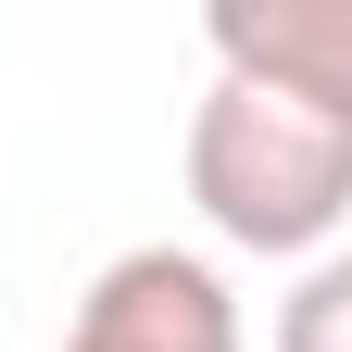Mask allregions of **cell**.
<instances>
[{
  "label": "cell",
  "mask_w": 352,
  "mask_h": 352,
  "mask_svg": "<svg viewBox=\"0 0 352 352\" xmlns=\"http://www.w3.org/2000/svg\"><path fill=\"white\" fill-rule=\"evenodd\" d=\"M189 201L227 252H327L352 214V126L214 76L189 113Z\"/></svg>",
  "instance_id": "cell-1"
},
{
  "label": "cell",
  "mask_w": 352,
  "mask_h": 352,
  "mask_svg": "<svg viewBox=\"0 0 352 352\" xmlns=\"http://www.w3.org/2000/svg\"><path fill=\"white\" fill-rule=\"evenodd\" d=\"M63 352H252V340H239L227 277H214L201 252H164L151 239V252H113L101 277H88Z\"/></svg>",
  "instance_id": "cell-2"
},
{
  "label": "cell",
  "mask_w": 352,
  "mask_h": 352,
  "mask_svg": "<svg viewBox=\"0 0 352 352\" xmlns=\"http://www.w3.org/2000/svg\"><path fill=\"white\" fill-rule=\"evenodd\" d=\"M201 51H214V76L352 126V0H214Z\"/></svg>",
  "instance_id": "cell-3"
},
{
  "label": "cell",
  "mask_w": 352,
  "mask_h": 352,
  "mask_svg": "<svg viewBox=\"0 0 352 352\" xmlns=\"http://www.w3.org/2000/svg\"><path fill=\"white\" fill-rule=\"evenodd\" d=\"M277 352H352V252H315L277 302Z\"/></svg>",
  "instance_id": "cell-4"
}]
</instances>
